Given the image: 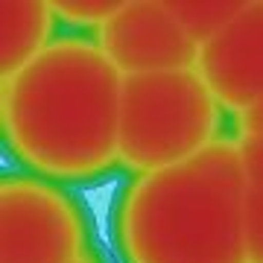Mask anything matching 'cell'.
<instances>
[{
	"label": "cell",
	"instance_id": "4",
	"mask_svg": "<svg viewBox=\"0 0 263 263\" xmlns=\"http://www.w3.org/2000/svg\"><path fill=\"white\" fill-rule=\"evenodd\" d=\"M88 249L76 199L35 176L0 184V263H67Z\"/></svg>",
	"mask_w": 263,
	"mask_h": 263
},
{
	"label": "cell",
	"instance_id": "12",
	"mask_svg": "<svg viewBox=\"0 0 263 263\" xmlns=\"http://www.w3.org/2000/svg\"><path fill=\"white\" fill-rule=\"evenodd\" d=\"M67 263H103V260H100V254H97V252H91V249H85L82 254H76L73 260H67Z\"/></svg>",
	"mask_w": 263,
	"mask_h": 263
},
{
	"label": "cell",
	"instance_id": "1",
	"mask_svg": "<svg viewBox=\"0 0 263 263\" xmlns=\"http://www.w3.org/2000/svg\"><path fill=\"white\" fill-rule=\"evenodd\" d=\"M123 76L97 41L56 38L0 82L9 152L47 181H85L120 164Z\"/></svg>",
	"mask_w": 263,
	"mask_h": 263
},
{
	"label": "cell",
	"instance_id": "9",
	"mask_svg": "<svg viewBox=\"0 0 263 263\" xmlns=\"http://www.w3.org/2000/svg\"><path fill=\"white\" fill-rule=\"evenodd\" d=\"M243 3L246 0H184V3H167V6L184 27V32L202 47L237 18Z\"/></svg>",
	"mask_w": 263,
	"mask_h": 263
},
{
	"label": "cell",
	"instance_id": "5",
	"mask_svg": "<svg viewBox=\"0 0 263 263\" xmlns=\"http://www.w3.org/2000/svg\"><path fill=\"white\" fill-rule=\"evenodd\" d=\"M94 41L123 79L187 70L199 59V44L161 0H120V9L97 29Z\"/></svg>",
	"mask_w": 263,
	"mask_h": 263
},
{
	"label": "cell",
	"instance_id": "11",
	"mask_svg": "<svg viewBox=\"0 0 263 263\" xmlns=\"http://www.w3.org/2000/svg\"><path fill=\"white\" fill-rule=\"evenodd\" d=\"M237 141H263V100L237 114Z\"/></svg>",
	"mask_w": 263,
	"mask_h": 263
},
{
	"label": "cell",
	"instance_id": "8",
	"mask_svg": "<svg viewBox=\"0 0 263 263\" xmlns=\"http://www.w3.org/2000/svg\"><path fill=\"white\" fill-rule=\"evenodd\" d=\"M246 173V254L263 263V141H240Z\"/></svg>",
	"mask_w": 263,
	"mask_h": 263
},
{
	"label": "cell",
	"instance_id": "3",
	"mask_svg": "<svg viewBox=\"0 0 263 263\" xmlns=\"http://www.w3.org/2000/svg\"><path fill=\"white\" fill-rule=\"evenodd\" d=\"M222 105L196 67L126 76L120 94V164L155 173L187 161L222 135Z\"/></svg>",
	"mask_w": 263,
	"mask_h": 263
},
{
	"label": "cell",
	"instance_id": "7",
	"mask_svg": "<svg viewBox=\"0 0 263 263\" xmlns=\"http://www.w3.org/2000/svg\"><path fill=\"white\" fill-rule=\"evenodd\" d=\"M56 24L47 0H0V79L18 73L53 44Z\"/></svg>",
	"mask_w": 263,
	"mask_h": 263
},
{
	"label": "cell",
	"instance_id": "2",
	"mask_svg": "<svg viewBox=\"0 0 263 263\" xmlns=\"http://www.w3.org/2000/svg\"><path fill=\"white\" fill-rule=\"evenodd\" d=\"M243 211L240 141L219 138L123 190L114 211L117 252L123 263H249Z\"/></svg>",
	"mask_w": 263,
	"mask_h": 263
},
{
	"label": "cell",
	"instance_id": "6",
	"mask_svg": "<svg viewBox=\"0 0 263 263\" xmlns=\"http://www.w3.org/2000/svg\"><path fill=\"white\" fill-rule=\"evenodd\" d=\"M196 70L234 117L263 100V0H246L237 18L199 47Z\"/></svg>",
	"mask_w": 263,
	"mask_h": 263
},
{
	"label": "cell",
	"instance_id": "10",
	"mask_svg": "<svg viewBox=\"0 0 263 263\" xmlns=\"http://www.w3.org/2000/svg\"><path fill=\"white\" fill-rule=\"evenodd\" d=\"M117 9H120V0H56L53 3L56 21H65L79 29H100Z\"/></svg>",
	"mask_w": 263,
	"mask_h": 263
}]
</instances>
